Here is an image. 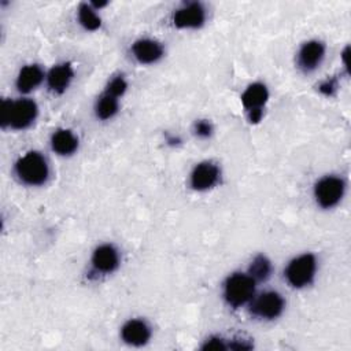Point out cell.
Listing matches in <instances>:
<instances>
[{
    "label": "cell",
    "instance_id": "cell-3",
    "mask_svg": "<svg viewBox=\"0 0 351 351\" xmlns=\"http://www.w3.org/2000/svg\"><path fill=\"white\" fill-rule=\"evenodd\" d=\"M255 284L248 273H233L223 282V299L234 308L241 307L254 298Z\"/></svg>",
    "mask_w": 351,
    "mask_h": 351
},
{
    "label": "cell",
    "instance_id": "cell-2",
    "mask_svg": "<svg viewBox=\"0 0 351 351\" xmlns=\"http://www.w3.org/2000/svg\"><path fill=\"white\" fill-rule=\"evenodd\" d=\"M15 174L26 185H43L49 176L45 158L37 151H29L15 163Z\"/></svg>",
    "mask_w": 351,
    "mask_h": 351
},
{
    "label": "cell",
    "instance_id": "cell-14",
    "mask_svg": "<svg viewBox=\"0 0 351 351\" xmlns=\"http://www.w3.org/2000/svg\"><path fill=\"white\" fill-rule=\"evenodd\" d=\"M73 77H74V70L70 63L56 64L49 70L47 75L48 88L53 93H63L69 88Z\"/></svg>",
    "mask_w": 351,
    "mask_h": 351
},
{
    "label": "cell",
    "instance_id": "cell-7",
    "mask_svg": "<svg viewBox=\"0 0 351 351\" xmlns=\"http://www.w3.org/2000/svg\"><path fill=\"white\" fill-rule=\"evenodd\" d=\"M285 302L276 291H266L254 299L251 303V313L263 319H274L284 311Z\"/></svg>",
    "mask_w": 351,
    "mask_h": 351
},
{
    "label": "cell",
    "instance_id": "cell-18",
    "mask_svg": "<svg viewBox=\"0 0 351 351\" xmlns=\"http://www.w3.org/2000/svg\"><path fill=\"white\" fill-rule=\"evenodd\" d=\"M78 22L85 30H97L101 25L100 16L96 14V10L90 4H81L78 7Z\"/></svg>",
    "mask_w": 351,
    "mask_h": 351
},
{
    "label": "cell",
    "instance_id": "cell-5",
    "mask_svg": "<svg viewBox=\"0 0 351 351\" xmlns=\"http://www.w3.org/2000/svg\"><path fill=\"white\" fill-rule=\"evenodd\" d=\"M346 182L337 176H325L314 185V197L319 207L332 208L344 196Z\"/></svg>",
    "mask_w": 351,
    "mask_h": 351
},
{
    "label": "cell",
    "instance_id": "cell-17",
    "mask_svg": "<svg viewBox=\"0 0 351 351\" xmlns=\"http://www.w3.org/2000/svg\"><path fill=\"white\" fill-rule=\"evenodd\" d=\"M119 110V101L118 97L104 92L95 104V114L99 119L107 121L111 119Z\"/></svg>",
    "mask_w": 351,
    "mask_h": 351
},
{
    "label": "cell",
    "instance_id": "cell-11",
    "mask_svg": "<svg viewBox=\"0 0 351 351\" xmlns=\"http://www.w3.org/2000/svg\"><path fill=\"white\" fill-rule=\"evenodd\" d=\"M132 53L138 63L151 64L158 62L165 51L163 45L152 38H140L132 44Z\"/></svg>",
    "mask_w": 351,
    "mask_h": 351
},
{
    "label": "cell",
    "instance_id": "cell-13",
    "mask_svg": "<svg viewBox=\"0 0 351 351\" xmlns=\"http://www.w3.org/2000/svg\"><path fill=\"white\" fill-rule=\"evenodd\" d=\"M121 337L129 346H144L151 337V328L143 319H129L121 328Z\"/></svg>",
    "mask_w": 351,
    "mask_h": 351
},
{
    "label": "cell",
    "instance_id": "cell-23",
    "mask_svg": "<svg viewBox=\"0 0 351 351\" xmlns=\"http://www.w3.org/2000/svg\"><path fill=\"white\" fill-rule=\"evenodd\" d=\"M336 89V82L335 81H325L321 86H319V90L328 96H330Z\"/></svg>",
    "mask_w": 351,
    "mask_h": 351
},
{
    "label": "cell",
    "instance_id": "cell-12",
    "mask_svg": "<svg viewBox=\"0 0 351 351\" xmlns=\"http://www.w3.org/2000/svg\"><path fill=\"white\" fill-rule=\"evenodd\" d=\"M92 266L97 273H112L119 266L118 250L111 244L99 245L92 254Z\"/></svg>",
    "mask_w": 351,
    "mask_h": 351
},
{
    "label": "cell",
    "instance_id": "cell-21",
    "mask_svg": "<svg viewBox=\"0 0 351 351\" xmlns=\"http://www.w3.org/2000/svg\"><path fill=\"white\" fill-rule=\"evenodd\" d=\"M202 348L203 350H228V344L225 343V340L222 337L211 336L204 341Z\"/></svg>",
    "mask_w": 351,
    "mask_h": 351
},
{
    "label": "cell",
    "instance_id": "cell-9",
    "mask_svg": "<svg viewBox=\"0 0 351 351\" xmlns=\"http://www.w3.org/2000/svg\"><path fill=\"white\" fill-rule=\"evenodd\" d=\"M219 169L213 162H200L191 173V186L195 191H207L219 180Z\"/></svg>",
    "mask_w": 351,
    "mask_h": 351
},
{
    "label": "cell",
    "instance_id": "cell-10",
    "mask_svg": "<svg viewBox=\"0 0 351 351\" xmlns=\"http://www.w3.org/2000/svg\"><path fill=\"white\" fill-rule=\"evenodd\" d=\"M325 56V45L318 40L304 43L298 53V64L303 71L315 70Z\"/></svg>",
    "mask_w": 351,
    "mask_h": 351
},
{
    "label": "cell",
    "instance_id": "cell-6",
    "mask_svg": "<svg viewBox=\"0 0 351 351\" xmlns=\"http://www.w3.org/2000/svg\"><path fill=\"white\" fill-rule=\"evenodd\" d=\"M269 99V92L265 84L254 82L247 86V89L241 95V104L247 110L248 121L256 123L262 119L263 110L262 107L266 104Z\"/></svg>",
    "mask_w": 351,
    "mask_h": 351
},
{
    "label": "cell",
    "instance_id": "cell-22",
    "mask_svg": "<svg viewBox=\"0 0 351 351\" xmlns=\"http://www.w3.org/2000/svg\"><path fill=\"white\" fill-rule=\"evenodd\" d=\"M195 133H196L199 137L206 138V137L211 136V133H213V126H211V123L207 122V121H197V122L195 123Z\"/></svg>",
    "mask_w": 351,
    "mask_h": 351
},
{
    "label": "cell",
    "instance_id": "cell-20",
    "mask_svg": "<svg viewBox=\"0 0 351 351\" xmlns=\"http://www.w3.org/2000/svg\"><path fill=\"white\" fill-rule=\"evenodd\" d=\"M126 89H128V82H126V80H125L122 75H117V77H114V78L108 82L106 92L110 93V95H112V96H115V97H119V96H122V95L126 92Z\"/></svg>",
    "mask_w": 351,
    "mask_h": 351
},
{
    "label": "cell",
    "instance_id": "cell-1",
    "mask_svg": "<svg viewBox=\"0 0 351 351\" xmlns=\"http://www.w3.org/2000/svg\"><path fill=\"white\" fill-rule=\"evenodd\" d=\"M38 108L32 99H18V100H3L0 110L1 126H11L12 129H26L29 128L36 117Z\"/></svg>",
    "mask_w": 351,
    "mask_h": 351
},
{
    "label": "cell",
    "instance_id": "cell-8",
    "mask_svg": "<svg viewBox=\"0 0 351 351\" xmlns=\"http://www.w3.org/2000/svg\"><path fill=\"white\" fill-rule=\"evenodd\" d=\"M171 21L178 29H197L206 21V10L200 3H188L174 11Z\"/></svg>",
    "mask_w": 351,
    "mask_h": 351
},
{
    "label": "cell",
    "instance_id": "cell-19",
    "mask_svg": "<svg viewBox=\"0 0 351 351\" xmlns=\"http://www.w3.org/2000/svg\"><path fill=\"white\" fill-rule=\"evenodd\" d=\"M271 273V263L265 255H258L254 258V261L250 265L248 274L255 281H265L270 277Z\"/></svg>",
    "mask_w": 351,
    "mask_h": 351
},
{
    "label": "cell",
    "instance_id": "cell-4",
    "mask_svg": "<svg viewBox=\"0 0 351 351\" xmlns=\"http://www.w3.org/2000/svg\"><path fill=\"white\" fill-rule=\"evenodd\" d=\"M317 271V261L313 254H302L293 258L287 269L285 277L291 287L293 288H303L307 287Z\"/></svg>",
    "mask_w": 351,
    "mask_h": 351
},
{
    "label": "cell",
    "instance_id": "cell-16",
    "mask_svg": "<svg viewBox=\"0 0 351 351\" xmlns=\"http://www.w3.org/2000/svg\"><path fill=\"white\" fill-rule=\"evenodd\" d=\"M44 73L37 64H27L22 67L16 77V88L19 92L27 93L41 84Z\"/></svg>",
    "mask_w": 351,
    "mask_h": 351
},
{
    "label": "cell",
    "instance_id": "cell-15",
    "mask_svg": "<svg viewBox=\"0 0 351 351\" xmlns=\"http://www.w3.org/2000/svg\"><path fill=\"white\" fill-rule=\"evenodd\" d=\"M51 147L58 155H71L78 148V138L69 129H58L51 136Z\"/></svg>",
    "mask_w": 351,
    "mask_h": 351
}]
</instances>
